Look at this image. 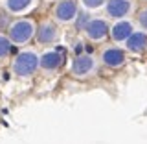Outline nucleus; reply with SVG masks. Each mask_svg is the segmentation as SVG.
Masks as SVG:
<instances>
[{
    "mask_svg": "<svg viewBox=\"0 0 147 144\" xmlns=\"http://www.w3.org/2000/svg\"><path fill=\"white\" fill-rule=\"evenodd\" d=\"M125 48L132 54H142L147 50V31H132L125 41Z\"/></svg>",
    "mask_w": 147,
    "mask_h": 144,
    "instance_id": "9b49d317",
    "label": "nucleus"
},
{
    "mask_svg": "<svg viewBox=\"0 0 147 144\" xmlns=\"http://www.w3.org/2000/svg\"><path fill=\"white\" fill-rule=\"evenodd\" d=\"M88 20H90V15H88V13L79 11V13H77V17H76V26H77V30H85L86 24H88Z\"/></svg>",
    "mask_w": 147,
    "mask_h": 144,
    "instance_id": "4468645a",
    "label": "nucleus"
},
{
    "mask_svg": "<svg viewBox=\"0 0 147 144\" xmlns=\"http://www.w3.org/2000/svg\"><path fill=\"white\" fill-rule=\"evenodd\" d=\"M39 67V55H37L33 50H24L15 57L13 61V72L20 78H28V76H33L37 72Z\"/></svg>",
    "mask_w": 147,
    "mask_h": 144,
    "instance_id": "f03ea898",
    "label": "nucleus"
},
{
    "mask_svg": "<svg viewBox=\"0 0 147 144\" xmlns=\"http://www.w3.org/2000/svg\"><path fill=\"white\" fill-rule=\"evenodd\" d=\"M132 31H134L132 22L125 20V18L116 20V24L110 26V37H112V41H116V43H125L129 37H131Z\"/></svg>",
    "mask_w": 147,
    "mask_h": 144,
    "instance_id": "9d476101",
    "label": "nucleus"
},
{
    "mask_svg": "<svg viewBox=\"0 0 147 144\" xmlns=\"http://www.w3.org/2000/svg\"><path fill=\"white\" fill-rule=\"evenodd\" d=\"M109 31H110V26H109V22L105 20V18H90L86 28H85L86 37H88L90 41H94V43L103 41L105 37L109 35Z\"/></svg>",
    "mask_w": 147,
    "mask_h": 144,
    "instance_id": "6e6552de",
    "label": "nucleus"
},
{
    "mask_svg": "<svg viewBox=\"0 0 147 144\" xmlns=\"http://www.w3.org/2000/svg\"><path fill=\"white\" fill-rule=\"evenodd\" d=\"M138 24H140V28H144V31H147V8L140 9V13H138Z\"/></svg>",
    "mask_w": 147,
    "mask_h": 144,
    "instance_id": "dca6fc26",
    "label": "nucleus"
},
{
    "mask_svg": "<svg viewBox=\"0 0 147 144\" xmlns=\"http://www.w3.org/2000/svg\"><path fill=\"white\" fill-rule=\"evenodd\" d=\"M99 59L109 68H121L127 61V55H125V50H121L119 46H107L101 52Z\"/></svg>",
    "mask_w": 147,
    "mask_h": 144,
    "instance_id": "20e7f679",
    "label": "nucleus"
},
{
    "mask_svg": "<svg viewBox=\"0 0 147 144\" xmlns=\"http://www.w3.org/2000/svg\"><path fill=\"white\" fill-rule=\"evenodd\" d=\"M132 9V2L131 0H107L105 4V11L110 18H116V20H121L125 18Z\"/></svg>",
    "mask_w": 147,
    "mask_h": 144,
    "instance_id": "1a4fd4ad",
    "label": "nucleus"
},
{
    "mask_svg": "<svg viewBox=\"0 0 147 144\" xmlns=\"http://www.w3.org/2000/svg\"><path fill=\"white\" fill-rule=\"evenodd\" d=\"M11 52H13V43L9 41L7 35H2V33H0V59L7 57Z\"/></svg>",
    "mask_w": 147,
    "mask_h": 144,
    "instance_id": "ddd939ff",
    "label": "nucleus"
},
{
    "mask_svg": "<svg viewBox=\"0 0 147 144\" xmlns=\"http://www.w3.org/2000/svg\"><path fill=\"white\" fill-rule=\"evenodd\" d=\"M144 2H147V0H144Z\"/></svg>",
    "mask_w": 147,
    "mask_h": 144,
    "instance_id": "a211bd4d",
    "label": "nucleus"
},
{
    "mask_svg": "<svg viewBox=\"0 0 147 144\" xmlns=\"http://www.w3.org/2000/svg\"><path fill=\"white\" fill-rule=\"evenodd\" d=\"M37 28L33 24V20H28V18H18V20L11 22L7 28V37L13 44H26L28 41H31L35 37Z\"/></svg>",
    "mask_w": 147,
    "mask_h": 144,
    "instance_id": "f257e3e1",
    "label": "nucleus"
},
{
    "mask_svg": "<svg viewBox=\"0 0 147 144\" xmlns=\"http://www.w3.org/2000/svg\"><path fill=\"white\" fill-rule=\"evenodd\" d=\"M35 37H37V43L42 44V46H52L55 41L59 39V28L55 22H50L46 20L42 22L35 31Z\"/></svg>",
    "mask_w": 147,
    "mask_h": 144,
    "instance_id": "0eeeda50",
    "label": "nucleus"
},
{
    "mask_svg": "<svg viewBox=\"0 0 147 144\" xmlns=\"http://www.w3.org/2000/svg\"><path fill=\"white\" fill-rule=\"evenodd\" d=\"M96 68H98V61H96V57L88 52L76 55V59L72 61V74L77 76V78L90 76V74L96 72Z\"/></svg>",
    "mask_w": 147,
    "mask_h": 144,
    "instance_id": "7ed1b4c3",
    "label": "nucleus"
},
{
    "mask_svg": "<svg viewBox=\"0 0 147 144\" xmlns=\"http://www.w3.org/2000/svg\"><path fill=\"white\" fill-rule=\"evenodd\" d=\"M33 0H6V9L9 13H20L31 6Z\"/></svg>",
    "mask_w": 147,
    "mask_h": 144,
    "instance_id": "f8f14e48",
    "label": "nucleus"
},
{
    "mask_svg": "<svg viewBox=\"0 0 147 144\" xmlns=\"http://www.w3.org/2000/svg\"><path fill=\"white\" fill-rule=\"evenodd\" d=\"M77 13V0H59L57 6L53 8V17L59 22H72L76 20Z\"/></svg>",
    "mask_w": 147,
    "mask_h": 144,
    "instance_id": "39448f33",
    "label": "nucleus"
},
{
    "mask_svg": "<svg viewBox=\"0 0 147 144\" xmlns=\"http://www.w3.org/2000/svg\"><path fill=\"white\" fill-rule=\"evenodd\" d=\"M81 4L86 9H98L101 6H105V4H107V0H81Z\"/></svg>",
    "mask_w": 147,
    "mask_h": 144,
    "instance_id": "2eb2a0df",
    "label": "nucleus"
},
{
    "mask_svg": "<svg viewBox=\"0 0 147 144\" xmlns=\"http://www.w3.org/2000/svg\"><path fill=\"white\" fill-rule=\"evenodd\" d=\"M9 24H11V22H9V18H7V13H2V15H0V30H2L4 26L9 28Z\"/></svg>",
    "mask_w": 147,
    "mask_h": 144,
    "instance_id": "f3484780",
    "label": "nucleus"
},
{
    "mask_svg": "<svg viewBox=\"0 0 147 144\" xmlns=\"http://www.w3.org/2000/svg\"><path fill=\"white\" fill-rule=\"evenodd\" d=\"M64 63V50H48L42 55H39V67L42 70L55 72Z\"/></svg>",
    "mask_w": 147,
    "mask_h": 144,
    "instance_id": "423d86ee",
    "label": "nucleus"
}]
</instances>
